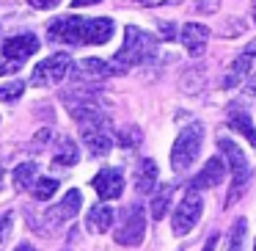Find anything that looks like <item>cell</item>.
Returning <instances> with one entry per match:
<instances>
[{"mask_svg":"<svg viewBox=\"0 0 256 251\" xmlns=\"http://www.w3.org/2000/svg\"><path fill=\"white\" fill-rule=\"evenodd\" d=\"M14 251H34V245H30V243H20Z\"/></svg>","mask_w":256,"mask_h":251,"instance_id":"obj_34","label":"cell"},{"mask_svg":"<svg viewBox=\"0 0 256 251\" xmlns=\"http://www.w3.org/2000/svg\"><path fill=\"white\" fill-rule=\"evenodd\" d=\"M34 53H39V39H36L34 34H20V36H12V39L3 45V58H8V61L20 64L22 67L25 61H28Z\"/></svg>","mask_w":256,"mask_h":251,"instance_id":"obj_8","label":"cell"},{"mask_svg":"<svg viewBox=\"0 0 256 251\" xmlns=\"http://www.w3.org/2000/svg\"><path fill=\"white\" fill-rule=\"evenodd\" d=\"M215 245H218V237L212 234L210 240H206V245H204V251H215Z\"/></svg>","mask_w":256,"mask_h":251,"instance_id":"obj_33","label":"cell"},{"mask_svg":"<svg viewBox=\"0 0 256 251\" xmlns=\"http://www.w3.org/2000/svg\"><path fill=\"white\" fill-rule=\"evenodd\" d=\"M0 185H3V168H0Z\"/></svg>","mask_w":256,"mask_h":251,"instance_id":"obj_36","label":"cell"},{"mask_svg":"<svg viewBox=\"0 0 256 251\" xmlns=\"http://www.w3.org/2000/svg\"><path fill=\"white\" fill-rule=\"evenodd\" d=\"M146 234V210L140 204H130L122 210V223L116 226V243L118 245H138Z\"/></svg>","mask_w":256,"mask_h":251,"instance_id":"obj_4","label":"cell"},{"mask_svg":"<svg viewBox=\"0 0 256 251\" xmlns=\"http://www.w3.org/2000/svg\"><path fill=\"white\" fill-rule=\"evenodd\" d=\"M228 124H232V130H237L240 135H245L248 144L256 146V127H254V122H250V116L245 111H240L237 105L228 108Z\"/></svg>","mask_w":256,"mask_h":251,"instance_id":"obj_17","label":"cell"},{"mask_svg":"<svg viewBox=\"0 0 256 251\" xmlns=\"http://www.w3.org/2000/svg\"><path fill=\"white\" fill-rule=\"evenodd\" d=\"M254 251H256V245H254Z\"/></svg>","mask_w":256,"mask_h":251,"instance_id":"obj_37","label":"cell"},{"mask_svg":"<svg viewBox=\"0 0 256 251\" xmlns=\"http://www.w3.org/2000/svg\"><path fill=\"white\" fill-rule=\"evenodd\" d=\"M56 190H58V179H50V177H39V179H36V185H34V196L39 201L52 199Z\"/></svg>","mask_w":256,"mask_h":251,"instance_id":"obj_22","label":"cell"},{"mask_svg":"<svg viewBox=\"0 0 256 251\" xmlns=\"http://www.w3.org/2000/svg\"><path fill=\"white\" fill-rule=\"evenodd\" d=\"M28 3H30L34 9H56L61 0H28Z\"/></svg>","mask_w":256,"mask_h":251,"instance_id":"obj_29","label":"cell"},{"mask_svg":"<svg viewBox=\"0 0 256 251\" xmlns=\"http://www.w3.org/2000/svg\"><path fill=\"white\" fill-rule=\"evenodd\" d=\"M80 204H83L80 190H69V193L61 199V204H56L52 210H47V221H50V226H58V223L74 218L80 212Z\"/></svg>","mask_w":256,"mask_h":251,"instance_id":"obj_14","label":"cell"},{"mask_svg":"<svg viewBox=\"0 0 256 251\" xmlns=\"http://www.w3.org/2000/svg\"><path fill=\"white\" fill-rule=\"evenodd\" d=\"M94 190L102 201H110V199H118L124 190V174L118 168H102L100 174L94 177Z\"/></svg>","mask_w":256,"mask_h":251,"instance_id":"obj_9","label":"cell"},{"mask_svg":"<svg viewBox=\"0 0 256 251\" xmlns=\"http://www.w3.org/2000/svg\"><path fill=\"white\" fill-rule=\"evenodd\" d=\"M201 212H204V199H201V193L196 188H190L188 193L182 196V201L176 204V210H174L171 215V226L176 234H188L190 229L198 223Z\"/></svg>","mask_w":256,"mask_h":251,"instance_id":"obj_5","label":"cell"},{"mask_svg":"<svg viewBox=\"0 0 256 251\" xmlns=\"http://www.w3.org/2000/svg\"><path fill=\"white\" fill-rule=\"evenodd\" d=\"M223 179H226V166H223V160H220V157H210V160H206V166L196 174V179H193V185H190V188L210 190V188H218Z\"/></svg>","mask_w":256,"mask_h":251,"instance_id":"obj_13","label":"cell"},{"mask_svg":"<svg viewBox=\"0 0 256 251\" xmlns=\"http://www.w3.org/2000/svg\"><path fill=\"white\" fill-rule=\"evenodd\" d=\"M83 72L94 75V78H110V75H122L124 69L118 64H108L102 58H86L83 61Z\"/></svg>","mask_w":256,"mask_h":251,"instance_id":"obj_20","label":"cell"},{"mask_svg":"<svg viewBox=\"0 0 256 251\" xmlns=\"http://www.w3.org/2000/svg\"><path fill=\"white\" fill-rule=\"evenodd\" d=\"M69 67H72V58L66 53H56V56L39 61V67L34 69V86H56L66 78Z\"/></svg>","mask_w":256,"mask_h":251,"instance_id":"obj_7","label":"cell"},{"mask_svg":"<svg viewBox=\"0 0 256 251\" xmlns=\"http://www.w3.org/2000/svg\"><path fill=\"white\" fill-rule=\"evenodd\" d=\"M201 78H204V72H201L198 67H196V69H188V72L182 75V89L188 91V94H198L201 86H204V80H201Z\"/></svg>","mask_w":256,"mask_h":251,"instance_id":"obj_23","label":"cell"},{"mask_svg":"<svg viewBox=\"0 0 256 251\" xmlns=\"http://www.w3.org/2000/svg\"><path fill=\"white\" fill-rule=\"evenodd\" d=\"M242 232H245V221H237L232 229V243H228V251H240L242 248Z\"/></svg>","mask_w":256,"mask_h":251,"instance_id":"obj_25","label":"cell"},{"mask_svg":"<svg viewBox=\"0 0 256 251\" xmlns=\"http://www.w3.org/2000/svg\"><path fill=\"white\" fill-rule=\"evenodd\" d=\"M25 91V83L22 80H8V83L0 86V102H17Z\"/></svg>","mask_w":256,"mask_h":251,"instance_id":"obj_24","label":"cell"},{"mask_svg":"<svg viewBox=\"0 0 256 251\" xmlns=\"http://www.w3.org/2000/svg\"><path fill=\"white\" fill-rule=\"evenodd\" d=\"M218 146H220V152L226 155V168H228V174H232V179H234V196H237L240 188H242V182L248 179V171H250L248 157H245V152L240 149L232 138H226V135L218 138Z\"/></svg>","mask_w":256,"mask_h":251,"instance_id":"obj_6","label":"cell"},{"mask_svg":"<svg viewBox=\"0 0 256 251\" xmlns=\"http://www.w3.org/2000/svg\"><path fill=\"white\" fill-rule=\"evenodd\" d=\"M78 160H80L78 144H74L72 138H61V144H58V149H56L52 163H56V166H61V168H69V166H74Z\"/></svg>","mask_w":256,"mask_h":251,"instance_id":"obj_18","label":"cell"},{"mask_svg":"<svg viewBox=\"0 0 256 251\" xmlns=\"http://www.w3.org/2000/svg\"><path fill=\"white\" fill-rule=\"evenodd\" d=\"M201 146H204V124L201 122H190L188 127L179 133V138L174 141L171 149V166L176 174H184L201 155Z\"/></svg>","mask_w":256,"mask_h":251,"instance_id":"obj_3","label":"cell"},{"mask_svg":"<svg viewBox=\"0 0 256 251\" xmlns=\"http://www.w3.org/2000/svg\"><path fill=\"white\" fill-rule=\"evenodd\" d=\"M218 6H220V0H198V3H196V9L204 12V14H215Z\"/></svg>","mask_w":256,"mask_h":251,"instance_id":"obj_26","label":"cell"},{"mask_svg":"<svg viewBox=\"0 0 256 251\" xmlns=\"http://www.w3.org/2000/svg\"><path fill=\"white\" fill-rule=\"evenodd\" d=\"M113 221H116V212H113L108 204L91 207L88 215H86V226H88L91 232H96V234H105L108 229L113 226Z\"/></svg>","mask_w":256,"mask_h":251,"instance_id":"obj_16","label":"cell"},{"mask_svg":"<svg viewBox=\"0 0 256 251\" xmlns=\"http://www.w3.org/2000/svg\"><path fill=\"white\" fill-rule=\"evenodd\" d=\"M140 6H166V3H179V0H138Z\"/></svg>","mask_w":256,"mask_h":251,"instance_id":"obj_31","label":"cell"},{"mask_svg":"<svg viewBox=\"0 0 256 251\" xmlns=\"http://www.w3.org/2000/svg\"><path fill=\"white\" fill-rule=\"evenodd\" d=\"M179 42H182L184 47H188V53L193 58H198L201 53H204V45H206V36H210V28L201 23H184L182 28H179Z\"/></svg>","mask_w":256,"mask_h":251,"instance_id":"obj_12","label":"cell"},{"mask_svg":"<svg viewBox=\"0 0 256 251\" xmlns=\"http://www.w3.org/2000/svg\"><path fill=\"white\" fill-rule=\"evenodd\" d=\"M250 14H254V25H256V0H254V6H250Z\"/></svg>","mask_w":256,"mask_h":251,"instance_id":"obj_35","label":"cell"},{"mask_svg":"<svg viewBox=\"0 0 256 251\" xmlns=\"http://www.w3.org/2000/svg\"><path fill=\"white\" fill-rule=\"evenodd\" d=\"M113 20L100 17V20H83V17H58L47 25V34L52 42H66V45H105L110 42Z\"/></svg>","mask_w":256,"mask_h":251,"instance_id":"obj_1","label":"cell"},{"mask_svg":"<svg viewBox=\"0 0 256 251\" xmlns=\"http://www.w3.org/2000/svg\"><path fill=\"white\" fill-rule=\"evenodd\" d=\"M154 188H157V163L146 157L135 168V190L138 193H154Z\"/></svg>","mask_w":256,"mask_h":251,"instance_id":"obj_15","label":"cell"},{"mask_svg":"<svg viewBox=\"0 0 256 251\" xmlns=\"http://www.w3.org/2000/svg\"><path fill=\"white\" fill-rule=\"evenodd\" d=\"M8 232H12V215H0V240H6Z\"/></svg>","mask_w":256,"mask_h":251,"instance_id":"obj_28","label":"cell"},{"mask_svg":"<svg viewBox=\"0 0 256 251\" xmlns=\"http://www.w3.org/2000/svg\"><path fill=\"white\" fill-rule=\"evenodd\" d=\"M118 141H122V144L130 149V144H135V141H140V130H130V133H122V135H118Z\"/></svg>","mask_w":256,"mask_h":251,"instance_id":"obj_27","label":"cell"},{"mask_svg":"<svg viewBox=\"0 0 256 251\" xmlns=\"http://www.w3.org/2000/svg\"><path fill=\"white\" fill-rule=\"evenodd\" d=\"M36 174H39V166H36V163H20V166L14 168V188H20V190L34 188Z\"/></svg>","mask_w":256,"mask_h":251,"instance_id":"obj_21","label":"cell"},{"mask_svg":"<svg viewBox=\"0 0 256 251\" xmlns=\"http://www.w3.org/2000/svg\"><path fill=\"white\" fill-rule=\"evenodd\" d=\"M254 61H256V47H248V50L240 53L232 61V67H228L226 78H223V89H234V86H240L242 80H248L250 69H254Z\"/></svg>","mask_w":256,"mask_h":251,"instance_id":"obj_11","label":"cell"},{"mask_svg":"<svg viewBox=\"0 0 256 251\" xmlns=\"http://www.w3.org/2000/svg\"><path fill=\"white\" fill-rule=\"evenodd\" d=\"M154 53H157L154 36H149L146 31L135 28V25H127V31H124V45H122V50L113 56V64H118V67L127 72L130 67H140V64L152 61Z\"/></svg>","mask_w":256,"mask_h":251,"instance_id":"obj_2","label":"cell"},{"mask_svg":"<svg viewBox=\"0 0 256 251\" xmlns=\"http://www.w3.org/2000/svg\"><path fill=\"white\" fill-rule=\"evenodd\" d=\"M14 69H20V64L8 61V58H0V75H6V72H14Z\"/></svg>","mask_w":256,"mask_h":251,"instance_id":"obj_30","label":"cell"},{"mask_svg":"<svg viewBox=\"0 0 256 251\" xmlns=\"http://www.w3.org/2000/svg\"><path fill=\"white\" fill-rule=\"evenodd\" d=\"M80 135H83V144L88 146V152L94 157H102L113 149V138L108 133V124H86V127H80Z\"/></svg>","mask_w":256,"mask_h":251,"instance_id":"obj_10","label":"cell"},{"mask_svg":"<svg viewBox=\"0 0 256 251\" xmlns=\"http://www.w3.org/2000/svg\"><path fill=\"white\" fill-rule=\"evenodd\" d=\"M171 196H174V185H160L154 188V196H152V218L160 221L162 215L168 212V204H171Z\"/></svg>","mask_w":256,"mask_h":251,"instance_id":"obj_19","label":"cell"},{"mask_svg":"<svg viewBox=\"0 0 256 251\" xmlns=\"http://www.w3.org/2000/svg\"><path fill=\"white\" fill-rule=\"evenodd\" d=\"M94 3H102V0H72L74 9H86V6H94Z\"/></svg>","mask_w":256,"mask_h":251,"instance_id":"obj_32","label":"cell"}]
</instances>
